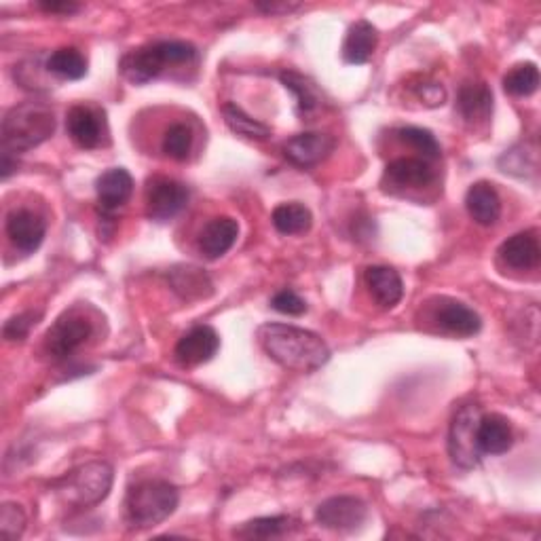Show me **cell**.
Instances as JSON below:
<instances>
[{
  "label": "cell",
  "mask_w": 541,
  "mask_h": 541,
  "mask_svg": "<svg viewBox=\"0 0 541 541\" xmlns=\"http://www.w3.org/2000/svg\"><path fill=\"white\" fill-rule=\"evenodd\" d=\"M258 343L279 366L296 372H315L330 360V349L320 334L290 324L260 326Z\"/></svg>",
  "instance_id": "obj_1"
},
{
  "label": "cell",
  "mask_w": 541,
  "mask_h": 541,
  "mask_svg": "<svg viewBox=\"0 0 541 541\" xmlns=\"http://www.w3.org/2000/svg\"><path fill=\"white\" fill-rule=\"evenodd\" d=\"M53 132V110L43 102H24L11 108L3 119V151L17 157L49 140Z\"/></svg>",
  "instance_id": "obj_2"
},
{
  "label": "cell",
  "mask_w": 541,
  "mask_h": 541,
  "mask_svg": "<svg viewBox=\"0 0 541 541\" xmlns=\"http://www.w3.org/2000/svg\"><path fill=\"white\" fill-rule=\"evenodd\" d=\"M178 489L165 480H144L127 491L125 522L129 529H153L178 508Z\"/></svg>",
  "instance_id": "obj_3"
},
{
  "label": "cell",
  "mask_w": 541,
  "mask_h": 541,
  "mask_svg": "<svg viewBox=\"0 0 541 541\" xmlns=\"http://www.w3.org/2000/svg\"><path fill=\"white\" fill-rule=\"evenodd\" d=\"M197 58V49L184 41H159L125 53L121 58V74L132 85H146L157 79L165 66L191 64Z\"/></svg>",
  "instance_id": "obj_4"
},
{
  "label": "cell",
  "mask_w": 541,
  "mask_h": 541,
  "mask_svg": "<svg viewBox=\"0 0 541 541\" xmlns=\"http://www.w3.org/2000/svg\"><path fill=\"white\" fill-rule=\"evenodd\" d=\"M113 480L115 472L106 461H89L60 478L53 484V489L68 506L91 508L110 495Z\"/></svg>",
  "instance_id": "obj_5"
},
{
  "label": "cell",
  "mask_w": 541,
  "mask_h": 541,
  "mask_svg": "<svg viewBox=\"0 0 541 541\" xmlns=\"http://www.w3.org/2000/svg\"><path fill=\"white\" fill-rule=\"evenodd\" d=\"M478 421H480V406L470 402L459 406L451 421L449 429V455L455 465L463 470H474L482 459L478 449Z\"/></svg>",
  "instance_id": "obj_6"
},
{
  "label": "cell",
  "mask_w": 541,
  "mask_h": 541,
  "mask_svg": "<svg viewBox=\"0 0 541 541\" xmlns=\"http://www.w3.org/2000/svg\"><path fill=\"white\" fill-rule=\"evenodd\" d=\"M91 322L79 313H64L55 320L45 337V349L53 360H66L91 337Z\"/></svg>",
  "instance_id": "obj_7"
},
{
  "label": "cell",
  "mask_w": 541,
  "mask_h": 541,
  "mask_svg": "<svg viewBox=\"0 0 541 541\" xmlns=\"http://www.w3.org/2000/svg\"><path fill=\"white\" fill-rule=\"evenodd\" d=\"M189 189L174 178L157 176L146 186V216L155 222L176 218L189 203Z\"/></svg>",
  "instance_id": "obj_8"
},
{
  "label": "cell",
  "mask_w": 541,
  "mask_h": 541,
  "mask_svg": "<svg viewBox=\"0 0 541 541\" xmlns=\"http://www.w3.org/2000/svg\"><path fill=\"white\" fill-rule=\"evenodd\" d=\"M368 516V506L360 497L339 495L322 501L315 510V520L320 522L324 529L337 531V533H351L358 531Z\"/></svg>",
  "instance_id": "obj_9"
},
{
  "label": "cell",
  "mask_w": 541,
  "mask_h": 541,
  "mask_svg": "<svg viewBox=\"0 0 541 541\" xmlns=\"http://www.w3.org/2000/svg\"><path fill=\"white\" fill-rule=\"evenodd\" d=\"M220 349V337L212 326H195L178 341L174 356L180 366L195 368L210 362Z\"/></svg>",
  "instance_id": "obj_10"
},
{
  "label": "cell",
  "mask_w": 541,
  "mask_h": 541,
  "mask_svg": "<svg viewBox=\"0 0 541 541\" xmlns=\"http://www.w3.org/2000/svg\"><path fill=\"white\" fill-rule=\"evenodd\" d=\"M434 322L453 337L468 339L480 332L482 320L480 315L461 301L455 298H438V305L434 309Z\"/></svg>",
  "instance_id": "obj_11"
},
{
  "label": "cell",
  "mask_w": 541,
  "mask_h": 541,
  "mask_svg": "<svg viewBox=\"0 0 541 541\" xmlns=\"http://www.w3.org/2000/svg\"><path fill=\"white\" fill-rule=\"evenodd\" d=\"M5 229L15 250H20L22 254H32L39 250L47 233L45 220L30 210H13L7 216Z\"/></svg>",
  "instance_id": "obj_12"
},
{
  "label": "cell",
  "mask_w": 541,
  "mask_h": 541,
  "mask_svg": "<svg viewBox=\"0 0 541 541\" xmlns=\"http://www.w3.org/2000/svg\"><path fill=\"white\" fill-rule=\"evenodd\" d=\"M96 193L98 205L104 216L119 212L123 205L132 199L134 193V178L123 167H113V170L104 172L96 180Z\"/></svg>",
  "instance_id": "obj_13"
},
{
  "label": "cell",
  "mask_w": 541,
  "mask_h": 541,
  "mask_svg": "<svg viewBox=\"0 0 541 541\" xmlns=\"http://www.w3.org/2000/svg\"><path fill=\"white\" fill-rule=\"evenodd\" d=\"M334 146H337V142H334L332 136L320 132H307L290 138L284 144V155L290 163L305 167L307 170V167L322 163L334 151Z\"/></svg>",
  "instance_id": "obj_14"
},
{
  "label": "cell",
  "mask_w": 541,
  "mask_h": 541,
  "mask_svg": "<svg viewBox=\"0 0 541 541\" xmlns=\"http://www.w3.org/2000/svg\"><path fill=\"white\" fill-rule=\"evenodd\" d=\"M239 237V222L231 216L212 218L199 235V250L205 258L216 260L225 256Z\"/></svg>",
  "instance_id": "obj_15"
},
{
  "label": "cell",
  "mask_w": 541,
  "mask_h": 541,
  "mask_svg": "<svg viewBox=\"0 0 541 541\" xmlns=\"http://www.w3.org/2000/svg\"><path fill=\"white\" fill-rule=\"evenodd\" d=\"M499 258L516 271H529L539 265L541 248L535 231H522L506 239L499 248Z\"/></svg>",
  "instance_id": "obj_16"
},
{
  "label": "cell",
  "mask_w": 541,
  "mask_h": 541,
  "mask_svg": "<svg viewBox=\"0 0 541 541\" xmlns=\"http://www.w3.org/2000/svg\"><path fill=\"white\" fill-rule=\"evenodd\" d=\"M457 108L461 117L472 123H487L493 115V91L487 83H465L459 89V98H457Z\"/></svg>",
  "instance_id": "obj_17"
},
{
  "label": "cell",
  "mask_w": 541,
  "mask_h": 541,
  "mask_svg": "<svg viewBox=\"0 0 541 541\" xmlns=\"http://www.w3.org/2000/svg\"><path fill=\"white\" fill-rule=\"evenodd\" d=\"M465 210L482 227H491L501 216V199L491 182H476L465 195Z\"/></svg>",
  "instance_id": "obj_18"
},
{
  "label": "cell",
  "mask_w": 541,
  "mask_h": 541,
  "mask_svg": "<svg viewBox=\"0 0 541 541\" xmlns=\"http://www.w3.org/2000/svg\"><path fill=\"white\" fill-rule=\"evenodd\" d=\"M476 440L482 455H503L512 449L514 432L508 419L501 415H487L478 421Z\"/></svg>",
  "instance_id": "obj_19"
},
{
  "label": "cell",
  "mask_w": 541,
  "mask_h": 541,
  "mask_svg": "<svg viewBox=\"0 0 541 541\" xmlns=\"http://www.w3.org/2000/svg\"><path fill=\"white\" fill-rule=\"evenodd\" d=\"M436 178L432 165L417 157H400L391 161L385 170V180L402 189H423V186L432 184Z\"/></svg>",
  "instance_id": "obj_20"
},
{
  "label": "cell",
  "mask_w": 541,
  "mask_h": 541,
  "mask_svg": "<svg viewBox=\"0 0 541 541\" xmlns=\"http://www.w3.org/2000/svg\"><path fill=\"white\" fill-rule=\"evenodd\" d=\"M66 129L81 148H98L102 142L100 117L89 106H72L66 115Z\"/></svg>",
  "instance_id": "obj_21"
},
{
  "label": "cell",
  "mask_w": 541,
  "mask_h": 541,
  "mask_svg": "<svg viewBox=\"0 0 541 541\" xmlns=\"http://www.w3.org/2000/svg\"><path fill=\"white\" fill-rule=\"evenodd\" d=\"M167 282L172 290L182 296L184 301H197V298H208L214 292L212 279L203 269L193 265H178L167 273Z\"/></svg>",
  "instance_id": "obj_22"
},
{
  "label": "cell",
  "mask_w": 541,
  "mask_h": 541,
  "mask_svg": "<svg viewBox=\"0 0 541 541\" xmlns=\"http://www.w3.org/2000/svg\"><path fill=\"white\" fill-rule=\"evenodd\" d=\"M379 45V32L366 20L353 24L343 43V60L353 66L366 64Z\"/></svg>",
  "instance_id": "obj_23"
},
{
  "label": "cell",
  "mask_w": 541,
  "mask_h": 541,
  "mask_svg": "<svg viewBox=\"0 0 541 541\" xmlns=\"http://www.w3.org/2000/svg\"><path fill=\"white\" fill-rule=\"evenodd\" d=\"M366 284L372 298H375L383 309L396 307L404 296L402 277L398 275L396 269H391V267H368Z\"/></svg>",
  "instance_id": "obj_24"
},
{
  "label": "cell",
  "mask_w": 541,
  "mask_h": 541,
  "mask_svg": "<svg viewBox=\"0 0 541 541\" xmlns=\"http://www.w3.org/2000/svg\"><path fill=\"white\" fill-rule=\"evenodd\" d=\"M273 227L282 235H301L313 225V214L303 203H282L273 210Z\"/></svg>",
  "instance_id": "obj_25"
},
{
  "label": "cell",
  "mask_w": 541,
  "mask_h": 541,
  "mask_svg": "<svg viewBox=\"0 0 541 541\" xmlns=\"http://www.w3.org/2000/svg\"><path fill=\"white\" fill-rule=\"evenodd\" d=\"M45 68L62 81H81L87 74V60L79 49L62 47L49 55Z\"/></svg>",
  "instance_id": "obj_26"
},
{
  "label": "cell",
  "mask_w": 541,
  "mask_h": 541,
  "mask_svg": "<svg viewBox=\"0 0 541 541\" xmlns=\"http://www.w3.org/2000/svg\"><path fill=\"white\" fill-rule=\"evenodd\" d=\"M279 81H282L288 91H292L298 117H309L311 113H315L317 106H320V96H317V89L307 77L292 70H284L279 74Z\"/></svg>",
  "instance_id": "obj_27"
},
{
  "label": "cell",
  "mask_w": 541,
  "mask_h": 541,
  "mask_svg": "<svg viewBox=\"0 0 541 541\" xmlns=\"http://www.w3.org/2000/svg\"><path fill=\"white\" fill-rule=\"evenodd\" d=\"M296 529V520L292 516H263L244 522L235 535L244 539H273L284 537Z\"/></svg>",
  "instance_id": "obj_28"
},
{
  "label": "cell",
  "mask_w": 541,
  "mask_h": 541,
  "mask_svg": "<svg viewBox=\"0 0 541 541\" xmlns=\"http://www.w3.org/2000/svg\"><path fill=\"white\" fill-rule=\"evenodd\" d=\"M222 115H225L227 125L231 127V132L250 138V140H267L271 136V127L252 119L248 113H244V108H239L237 104H225L222 106Z\"/></svg>",
  "instance_id": "obj_29"
},
{
  "label": "cell",
  "mask_w": 541,
  "mask_h": 541,
  "mask_svg": "<svg viewBox=\"0 0 541 541\" xmlns=\"http://www.w3.org/2000/svg\"><path fill=\"white\" fill-rule=\"evenodd\" d=\"M503 89L516 98L533 96V93L539 89V68L533 62L514 66L506 77H503Z\"/></svg>",
  "instance_id": "obj_30"
},
{
  "label": "cell",
  "mask_w": 541,
  "mask_h": 541,
  "mask_svg": "<svg viewBox=\"0 0 541 541\" xmlns=\"http://www.w3.org/2000/svg\"><path fill=\"white\" fill-rule=\"evenodd\" d=\"M193 148V132L189 125L174 123L163 136V153L174 161H186Z\"/></svg>",
  "instance_id": "obj_31"
},
{
  "label": "cell",
  "mask_w": 541,
  "mask_h": 541,
  "mask_svg": "<svg viewBox=\"0 0 541 541\" xmlns=\"http://www.w3.org/2000/svg\"><path fill=\"white\" fill-rule=\"evenodd\" d=\"M398 138H400L404 144L413 146L415 151L421 153L425 159H438V157H440V144H438V140L434 138V134L429 132V129L413 127V125L400 127V129H398Z\"/></svg>",
  "instance_id": "obj_32"
},
{
  "label": "cell",
  "mask_w": 541,
  "mask_h": 541,
  "mask_svg": "<svg viewBox=\"0 0 541 541\" xmlns=\"http://www.w3.org/2000/svg\"><path fill=\"white\" fill-rule=\"evenodd\" d=\"M26 531V514L24 510L17 506V503H3V508H0V535L7 541H15L20 539Z\"/></svg>",
  "instance_id": "obj_33"
},
{
  "label": "cell",
  "mask_w": 541,
  "mask_h": 541,
  "mask_svg": "<svg viewBox=\"0 0 541 541\" xmlns=\"http://www.w3.org/2000/svg\"><path fill=\"white\" fill-rule=\"evenodd\" d=\"M36 320H39V313H32V311L11 317V320L3 328L5 339L7 341H24L30 334L32 326H36Z\"/></svg>",
  "instance_id": "obj_34"
},
{
  "label": "cell",
  "mask_w": 541,
  "mask_h": 541,
  "mask_svg": "<svg viewBox=\"0 0 541 541\" xmlns=\"http://www.w3.org/2000/svg\"><path fill=\"white\" fill-rule=\"evenodd\" d=\"M271 307L275 311H279V313H284V315H303L307 311V303L290 288L279 290L271 298Z\"/></svg>",
  "instance_id": "obj_35"
},
{
  "label": "cell",
  "mask_w": 541,
  "mask_h": 541,
  "mask_svg": "<svg viewBox=\"0 0 541 541\" xmlns=\"http://www.w3.org/2000/svg\"><path fill=\"white\" fill-rule=\"evenodd\" d=\"M417 96H419L427 106L436 108V106H442V104H444V100H446V91H444V87L438 85V83H421V85L417 87Z\"/></svg>",
  "instance_id": "obj_36"
},
{
  "label": "cell",
  "mask_w": 541,
  "mask_h": 541,
  "mask_svg": "<svg viewBox=\"0 0 541 541\" xmlns=\"http://www.w3.org/2000/svg\"><path fill=\"white\" fill-rule=\"evenodd\" d=\"M36 7H39L45 13H55V15H60V13L62 15H72V13L81 11V5L68 3V0H64V3H53V0H51V3H36Z\"/></svg>",
  "instance_id": "obj_37"
},
{
  "label": "cell",
  "mask_w": 541,
  "mask_h": 541,
  "mask_svg": "<svg viewBox=\"0 0 541 541\" xmlns=\"http://www.w3.org/2000/svg\"><path fill=\"white\" fill-rule=\"evenodd\" d=\"M260 11H265V13H269V15H279V13H290V11H294V9H298V5H292V3H267V5H263V3H258L256 5Z\"/></svg>",
  "instance_id": "obj_38"
}]
</instances>
